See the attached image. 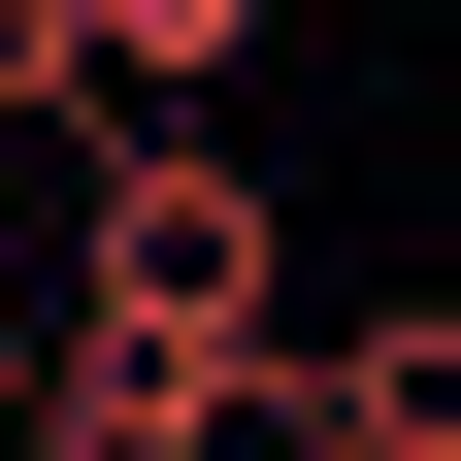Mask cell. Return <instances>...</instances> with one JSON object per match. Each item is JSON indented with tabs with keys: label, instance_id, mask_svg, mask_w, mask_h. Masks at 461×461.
I'll list each match as a JSON object with an SVG mask.
<instances>
[{
	"label": "cell",
	"instance_id": "cell-2",
	"mask_svg": "<svg viewBox=\"0 0 461 461\" xmlns=\"http://www.w3.org/2000/svg\"><path fill=\"white\" fill-rule=\"evenodd\" d=\"M297 461H461V297H363V330H297V395H264Z\"/></svg>",
	"mask_w": 461,
	"mask_h": 461
},
{
	"label": "cell",
	"instance_id": "cell-1",
	"mask_svg": "<svg viewBox=\"0 0 461 461\" xmlns=\"http://www.w3.org/2000/svg\"><path fill=\"white\" fill-rule=\"evenodd\" d=\"M67 363H132V395H297V198L230 132H99L67 165Z\"/></svg>",
	"mask_w": 461,
	"mask_h": 461
},
{
	"label": "cell",
	"instance_id": "cell-3",
	"mask_svg": "<svg viewBox=\"0 0 461 461\" xmlns=\"http://www.w3.org/2000/svg\"><path fill=\"white\" fill-rule=\"evenodd\" d=\"M67 33H99V99H132V132H198V99L264 67V0H67Z\"/></svg>",
	"mask_w": 461,
	"mask_h": 461
}]
</instances>
